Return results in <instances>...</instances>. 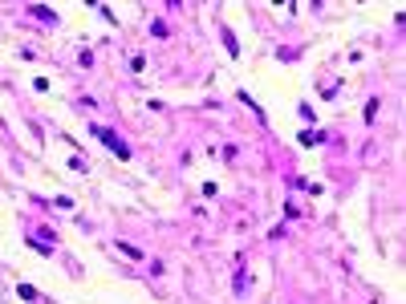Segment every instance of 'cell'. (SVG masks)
Returning <instances> with one entry per match:
<instances>
[{
    "mask_svg": "<svg viewBox=\"0 0 406 304\" xmlns=\"http://www.w3.org/2000/svg\"><path fill=\"white\" fill-rule=\"evenodd\" d=\"M89 130H93V134H98V138H102V142H106V146L114 150V154L122 158V162H126V158H130V146H126V142H122V138H118V134H114L110 126H89Z\"/></svg>",
    "mask_w": 406,
    "mask_h": 304,
    "instance_id": "cell-1",
    "label": "cell"
},
{
    "mask_svg": "<svg viewBox=\"0 0 406 304\" xmlns=\"http://www.w3.org/2000/svg\"><path fill=\"white\" fill-rule=\"evenodd\" d=\"M16 296H20V300H37L41 292H37L33 284H16Z\"/></svg>",
    "mask_w": 406,
    "mask_h": 304,
    "instance_id": "cell-2",
    "label": "cell"
},
{
    "mask_svg": "<svg viewBox=\"0 0 406 304\" xmlns=\"http://www.w3.org/2000/svg\"><path fill=\"white\" fill-rule=\"evenodd\" d=\"M37 20H45V24H57V12H49V8H28Z\"/></svg>",
    "mask_w": 406,
    "mask_h": 304,
    "instance_id": "cell-3",
    "label": "cell"
},
{
    "mask_svg": "<svg viewBox=\"0 0 406 304\" xmlns=\"http://www.w3.org/2000/svg\"><path fill=\"white\" fill-rule=\"evenodd\" d=\"M118 252H126V256H130V260H142V252H138V248H134V243H122V239H118Z\"/></svg>",
    "mask_w": 406,
    "mask_h": 304,
    "instance_id": "cell-4",
    "label": "cell"
},
{
    "mask_svg": "<svg viewBox=\"0 0 406 304\" xmlns=\"http://www.w3.org/2000/svg\"><path fill=\"white\" fill-rule=\"evenodd\" d=\"M374 114H378V98H370V102H366V122H374Z\"/></svg>",
    "mask_w": 406,
    "mask_h": 304,
    "instance_id": "cell-5",
    "label": "cell"
},
{
    "mask_svg": "<svg viewBox=\"0 0 406 304\" xmlns=\"http://www.w3.org/2000/svg\"><path fill=\"white\" fill-rule=\"evenodd\" d=\"M321 138H325V134H313V130H305V134H301V142H305V146H313V142H321Z\"/></svg>",
    "mask_w": 406,
    "mask_h": 304,
    "instance_id": "cell-6",
    "label": "cell"
}]
</instances>
